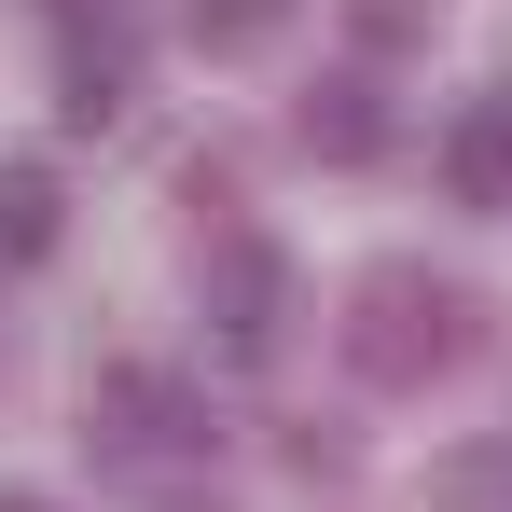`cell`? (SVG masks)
Returning <instances> with one entry per match:
<instances>
[{"mask_svg": "<svg viewBox=\"0 0 512 512\" xmlns=\"http://www.w3.org/2000/svg\"><path fill=\"white\" fill-rule=\"evenodd\" d=\"M457 333H471V305H457L443 277H416V263H374V277L346 291V360H360L374 388H429V374L457 360Z\"/></svg>", "mask_w": 512, "mask_h": 512, "instance_id": "6da1fadb", "label": "cell"}, {"mask_svg": "<svg viewBox=\"0 0 512 512\" xmlns=\"http://www.w3.org/2000/svg\"><path fill=\"white\" fill-rule=\"evenodd\" d=\"M84 443H111V457H208V402L167 360H111L84 388Z\"/></svg>", "mask_w": 512, "mask_h": 512, "instance_id": "7a4b0ae2", "label": "cell"}, {"mask_svg": "<svg viewBox=\"0 0 512 512\" xmlns=\"http://www.w3.org/2000/svg\"><path fill=\"white\" fill-rule=\"evenodd\" d=\"M208 333L236 360L291 346V263H277V236H208Z\"/></svg>", "mask_w": 512, "mask_h": 512, "instance_id": "3957f363", "label": "cell"}, {"mask_svg": "<svg viewBox=\"0 0 512 512\" xmlns=\"http://www.w3.org/2000/svg\"><path fill=\"white\" fill-rule=\"evenodd\" d=\"M56 111H70V125H111V111H125V28H111V14H70V42H56Z\"/></svg>", "mask_w": 512, "mask_h": 512, "instance_id": "277c9868", "label": "cell"}, {"mask_svg": "<svg viewBox=\"0 0 512 512\" xmlns=\"http://www.w3.org/2000/svg\"><path fill=\"white\" fill-rule=\"evenodd\" d=\"M443 180H457V208H512V97H471L443 125Z\"/></svg>", "mask_w": 512, "mask_h": 512, "instance_id": "5b68a950", "label": "cell"}, {"mask_svg": "<svg viewBox=\"0 0 512 512\" xmlns=\"http://www.w3.org/2000/svg\"><path fill=\"white\" fill-rule=\"evenodd\" d=\"M305 153L374 167V153H388V111H374V84H319V97H305Z\"/></svg>", "mask_w": 512, "mask_h": 512, "instance_id": "8992f818", "label": "cell"}, {"mask_svg": "<svg viewBox=\"0 0 512 512\" xmlns=\"http://www.w3.org/2000/svg\"><path fill=\"white\" fill-rule=\"evenodd\" d=\"M0 263H56V167H0Z\"/></svg>", "mask_w": 512, "mask_h": 512, "instance_id": "52a82bcc", "label": "cell"}, {"mask_svg": "<svg viewBox=\"0 0 512 512\" xmlns=\"http://www.w3.org/2000/svg\"><path fill=\"white\" fill-rule=\"evenodd\" d=\"M180 28H194L208 56H263V42L291 28V0H180Z\"/></svg>", "mask_w": 512, "mask_h": 512, "instance_id": "ba28073f", "label": "cell"}, {"mask_svg": "<svg viewBox=\"0 0 512 512\" xmlns=\"http://www.w3.org/2000/svg\"><path fill=\"white\" fill-rule=\"evenodd\" d=\"M429 28V0H360V42H416Z\"/></svg>", "mask_w": 512, "mask_h": 512, "instance_id": "9c48e42d", "label": "cell"}, {"mask_svg": "<svg viewBox=\"0 0 512 512\" xmlns=\"http://www.w3.org/2000/svg\"><path fill=\"white\" fill-rule=\"evenodd\" d=\"M0 512H56V499H0Z\"/></svg>", "mask_w": 512, "mask_h": 512, "instance_id": "30bf717a", "label": "cell"}]
</instances>
